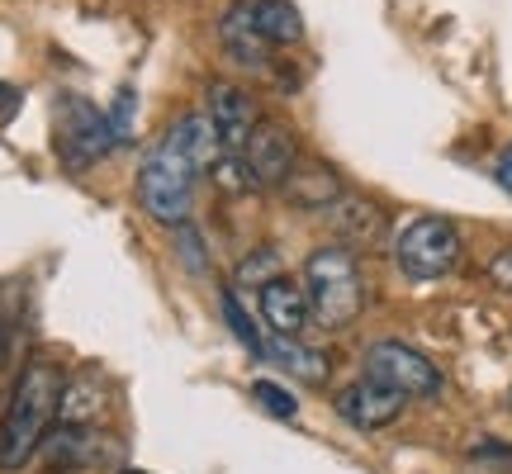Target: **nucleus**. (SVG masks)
Returning a JSON list of instances; mask_svg holds the SVG:
<instances>
[{
	"label": "nucleus",
	"instance_id": "nucleus-1",
	"mask_svg": "<svg viewBox=\"0 0 512 474\" xmlns=\"http://www.w3.org/2000/svg\"><path fill=\"white\" fill-rule=\"evenodd\" d=\"M62 389H67V375L48 356H34L19 370L5 422H0V465L5 470H24L43 451V441L53 432V413L62 403Z\"/></svg>",
	"mask_w": 512,
	"mask_h": 474
},
{
	"label": "nucleus",
	"instance_id": "nucleus-2",
	"mask_svg": "<svg viewBox=\"0 0 512 474\" xmlns=\"http://www.w3.org/2000/svg\"><path fill=\"white\" fill-rule=\"evenodd\" d=\"M304 294H309V309L323 328L342 332L351 328L361 309H366V280H361V261L351 247L332 242L318 247L304 261Z\"/></svg>",
	"mask_w": 512,
	"mask_h": 474
},
{
	"label": "nucleus",
	"instance_id": "nucleus-3",
	"mask_svg": "<svg viewBox=\"0 0 512 474\" xmlns=\"http://www.w3.org/2000/svg\"><path fill=\"white\" fill-rule=\"evenodd\" d=\"M200 171L190 162H181L166 143H157L138 166V185L133 195L143 204V214L162 228H181L195 219V195H200Z\"/></svg>",
	"mask_w": 512,
	"mask_h": 474
},
{
	"label": "nucleus",
	"instance_id": "nucleus-4",
	"mask_svg": "<svg viewBox=\"0 0 512 474\" xmlns=\"http://www.w3.org/2000/svg\"><path fill=\"white\" fill-rule=\"evenodd\" d=\"M53 143H57L62 166L91 171L95 162H105L114 147H119V138H114L110 110H100V105L81 100V95H62L53 110Z\"/></svg>",
	"mask_w": 512,
	"mask_h": 474
},
{
	"label": "nucleus",
	"instance_id": "nucleus-5",
	"mask_svg": "<svg viewBox=\"0 0 512 474\" xmlns=\"http://www.w3.org/2000/svg\"><path fill=\"white\" fill-rule=\"evenodd\" d=\"M394 266L408 280H441L460 266V228L441 214H418L394 233Z\"/></svg>",
	"mask_w": 512,
	"mask_h": 474
},
{
	"label": "nucleus",
	"instance_id": "nucleus-6",
	"mask_svg": "<svg viewBox=\"0 0 512 474\" xmlns=\"http://www.w3.org/2000/svg\"><path fill=\"white\" fill-rule=\"evenodd\" d=\"M366 375L399 389L403 399H441V389H446V375L437 370V361L408 342H394V337L366 347Z\"/></svg>",
	"mask_w": 512,
	"mask_h": 474
},
{
	"label": "nucleus",
	"instance_id": "nucleus-7",
	"mask_svg": "<svg viewBox=\"0 0 512 474\" xmlns=\"http://www.w3.org/2000/svg\"><path fill=\"white\" fill-rule=\"evenodd\" d=\"M238 166L252 190H280L294 176V166H299V138L280 119H261L252 128L247 147L238 152Z\"/></svg>",
	"mask_w": 512,
	"mask_h": 474
},
{
	"label": "nucleus",
	"instance_id": "nucleus-8",
	"mask_svg": "<svg viewBox=\"0 0 512 474\" xmlns=\"http://www.w3.org/2000/svg\"><path fill=\"white\" fill-rule=\"evenodd\" d=\"M204 119L219 133L223 157H238L242 147H247V138H252V128L261 124L256 119V100L242 86H233V81H214L204 91Z\"/></svg>",
	"mask_w": 512,
	"mask_h": 474
},
{
	"label": "nucleus",
	"instance_id": "nucleus-9",
	"mask_svg": "<svg viewBox=\"0 0 512 474\" xmlns=\"http://www.w3.org/2000/svg\"><path fill=\"white\" fill-rule=\"evenodd\" d=\"M223 24H233V29L261 38L271 48H285V43L304 38V19H299L290 0H233L223 10Z\"/></svg>",
	"mask_w": 512,
	"mask_h": 474
},
{
	"label": "nucleus",
	"instance_id": "nucleus-10",
	"mask_svg": "<svg viewBox=\"0 0 512 474\" xmlns=\"http://www.w3.org/2000/svg\"><path fill=\"white\" fill-rule=\"evenodd\" d=\"M403 394L399 389H389V384H380V380H356V384H347L342 394H337V413L356 427V432H384L389 422L403 413Z\"/></svg>",
	"mask_w": 512,
	"mask_h": 474
},
{
	"label": "nucleus",
	"instance_id": "nucleus-11",
	"mask_svg": "<svg viewBox=\"0 0 512 474\" xmlns=\"http://www.w3.org/2000/svg\"><path fill=\"white\" fill-rule=\"evenodd\" d=\"M256 309H261V323H266L271 337H299L313 318L309 294H304V285H299L294 275H275V280H266V285L256 290Z\"/></svg>",
	"mask_w": 512,
	"mask_h": 474
},
{
	"label": "nucleus",
	"instance_id": "nucleus-12",
	"mask_svg": "<svg viewBox=\"0 0 512 474\" xmlns=\"http://www.w3.org/2000/svg\"><path fill=\"white\" fill-rule=\"evenodd\" d=\"M261 356L275 361L285 375H294L299 384H328V375H332L328 356H323L318 347H309V342H299V337H271Z\"/></svg>",
	"mask_w": 512,
	"mask_h": 474
},
{
	"label": "nucleus",
	"instance_id": "nucleus-13",
	"mask_svg": "<svg viewBox=\"0 0 512 474\" xmlns=\"http://www.w3.org/2000/svg\"><path fill=\"white\" fill-rule=\"evenodd\" d=\"M328 219L332 228L342 237H351V242H375V237H384V214L380 204L366 200V195H337V200L328 204Z\"/></svg>",
	"mask_w": 512,
	"mask_h": 474
},
{
	"label": "nucleus",
	"instance_id": "nucleus-14",
	"mask_svg": "<svg viewBox=\"0 0 512 474\" xmlns=\"http://www.w3.org/2000/svg\"><path fill=\"white\" fill-rule=\"evenodd\" d=\"M285 190L294 195V204H309V209H328V204L342 195L337 176H332L328 166H318V162H299V166H294V176L285 181Z\"/></svg>",
	"mask_w": 512,
	"mask_h": 474
},
{
	"label": "nucleus",
	"instance_id": "nucleus-15",
	"mask_svg": "<svg viewBox=\"0 0 512 474\" xmlns=\"http://www.w3.org/2000/svg\"><path fill=\"white\" fill-rule=\"evenodd\" d=\"M57 413H62V422H67V427H91V422L105 413V389H100V384H91V380H67Z\"/></svg>",
	"mask_w": 512,
	"mask_h": 474
},
{
	"label": "nucleus",
	"instance_id": "nucleus-16",
	"mask_svg": "<svg viewBox=\"0 0 512 474\" xmlns=\"http://www.w3.org/2000/svg\"><path fill=\"white\" fill-rule=\"evenodd\" d=\"M219 309H223L228 332H233V337H238L252 356H261V351H266V337H261V328H256V313H247V304H242L238 285H223V290H219Z\"/></svg>",
	"mask_w": 512,
	"mask_h": 474
},
{
	"label": "nucleus",
	"instance_id": "nucleus-17",
	"mask_svg": "<svg viewBox=\"0 0 512 474\" xmlns=\"http://www.w3.org/2000/svg\"><path fill=\"white\" fill-rule=\"evenodd\" d=\"M252 399H256V408H261V413H271V418H280V422L299 418V399H294L285 384L256 380V384H252Z\"/></svg>",
	"mask_w": 512,
	"mask_h": 474
},
{
	"label": "nucleus",
	"instance_id": "nucleus-18",
	"mask_svg": "<svg viewBox=\"0 0 512 474\" xmlns=\"http://www.w3.org/2000/svg\"><path fill=\"white\" fill-rule=\"evenodd\" d=\"M275 275H285L280 271V252L275 247H261V252H252L247 261L238 266V285H266V280H275Z\"/></svg>",
	"mask_w": 512,
	"mask_h": 474
},
{
	"label": "nucleus",
	"instance_id": "nucleus-19",
	"mask_svg": "<svg viewBox=\"0 0 512 474\" xmlns=\"http://www.w3.org/2000/svg\"><path fill=\"white\" fill-rule=\"evenodd\" d=\"M176 252H181V261L190 266V275H209V256H204V237L190 228V223H181L176 228Z\"/></svg>",
	"mask_w": 512,
	"mask_h": 474
},
{
	"label": "nucleus",
	"instance_id": "nucleus-20",
	"mask_svg": "<svg viewBox=\"0 0 512 474\" xmlns=\"http://www.w3.org/2000/svg\"><path fill=\"white\" fill-rule=\"evenodd\" d=\"M133 110H138V95H133V86H124V91L114 95V105H110V124H114V138H119V147L133 138Z\"/></svg>",
	"mask_w": 512,
	"mask_h": 474
},
{
	"label": "nucleus",
	"instance_id": "nucleus-21",
	"mask_svg": "<svg viewBox=\"0 0 512 474\" xmlns=\"http://www.w3.org/2000/svg\"><path fill=\"white\" fill-rule=\"evenodd\" d=\"M489 280H494L503 294H512V247H503V252L489 261Z\"/></svg>",
	"mask_w": 512,
	"mask_h": 474
},
{
	"label": "nucleus",
	"instance_id": "nucleus-22",
	"mask_svg": "<svg viewBox=\"0 0 512 474\" xmlns=\"http://www.w3.org/2000/svg\"><path fill=\"white\" fill-rule=\"evenodd\" d=\"M494 176H498V185H503V190H508V195H512V147H503V152H498Z\"/></svg>",
	"mask_w": 512,
	"mask_h": 474
},
{
	"label": "nucleus",
	"instance_id": "nucleus-23",
	"mask_svg": "<svg viewBox=\"0 0 512 474\" xmlns=\"http://www.w3.org/2000/svg\"><path fill=\"white\" fill-rule=\"evenodd\" d=\"M19 110V91L15 86H0V128L10 124V114Z\"/></svg>",
	"mask_w": 512,
	"mask_h": 474
},
{
	"label": "nucleus",
	"instance_id": "nucleus-24",
	"mask_svg": "<svg viewBox=\"0 0 512 474\" xmlns=\"http://www.w3.org/2000/svg\"><path fill=\"white\" fill-rule=\"evenodd\" d=\"M119 474H147V470H119Z\"/></svg>",
	"mask_w": 512,
	"mask_h": 474
},
{
	"label": "nucleus",
	"instance_id": "nucleus-25",
	"mask_svg": "<svg viewBox=\"0 0 512 474\" xmlns=\"http://www.w3.org/2000/svg\"><path fill=\"white\" fill-rule=\"evenodd\" d=\"M0 86H5V81H0Z\"/></svg>",
	"mask_w": 512,
	"mask_h": 474
}]
</instances>
